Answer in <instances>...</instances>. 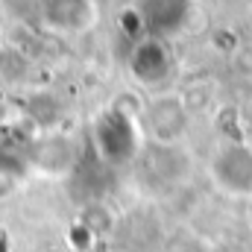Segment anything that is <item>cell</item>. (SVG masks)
<instances>
[]
</instances>
